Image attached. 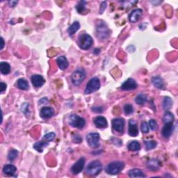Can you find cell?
Segmentation results:
<instances>
[{"mask_svg":"<svg viewBox=\"0 0 178 178\" xmlns=\"http://www.w3.org/2000/svg\"><path fill=\"white\" fill-rule=\"evenodd\" d=\"M96 35L100 40H105L110 35V30L104 22L99 21L96 25Z\"/></svg>","mask_w":178,"mask_h":178,"instance_id":"obj_1","label":"cell"},{"mask_svg":"<svg viewBox=\"0 0 178 178\" xmlns=\"http://www.w3.org/2000/svg\"><path fill=\"white\" fill-rule=\"evenodd\" d=\"M125 167V163L122 161H113L108 163L105 168V171L109 175L118 174Z\"/></svg>","mask_w":178,"mask_h":178,"instance_id":"obj_2","label":"cell"},{"mask_svg":"<svg viewBox=\"0 0 178 178\" xmlns=\"http://www.w3.org/2000/svg\"><path fill=\"white\" fill-rule=\"evenodd\" d=\"M102 169V164L98 160L93 161L88 164L86 168V173L90 175H97L101 172Z\"/></svg>","mask_w":178,"mask_h":178,"instance_id":"obj_3","label":"cell"},{"mask_svg":"<svg viewBox=\"0 0 178 178\" xmlns=\"http://www.w3.org/2000/svg\"><path fill=\"white\" fill-rule=\"evenodd\" d=\"M68 122L70 126L77 128V129H82L86 125L85 119L77 115V114H72L70 116Z\"/></svg>","mask_w":178,"mask_h":178,"instance_id":"obj_4","label":"cell"},{"mask_svg":"<svg viewBox=\"0 0 178 178\" xmlns=\"http://www.w3.org/2000/svg\"><path fill=\"white\" fill-rule=\"evenodd\" d=\"M100 88V81L97 77H93L88 81L86 86L85 94H90L98 91Z\"/></svg>","mask_w":178,"mask_h":178,"instance_id":"obj_5","label":"cell"},{"mask_svg":"<svg viewBox=\"0 0 178 178\" xmlns=\"http://www.w3.org/2000/svg\"><path fill=\"white\" fill-rule=\"evenodd\" d=\"M78 44L82 49H88L93 44V38L87 33H83L79 37Z\"/></svg>","mask_w":178,"mask_h":178,"instance_id":"obj_6","label":"cell"},{"mask_svg":"<svg viewBox=\"0 0 178 178\" xmlns=\"http://www.w3.org/2000/svg\"><path fill=\"white\" fill-rule=\"evenodd\" d=\"M86 72L83 69H77L72 74V82L74 86H80L86 78Z\"/></svg>","mask_w":178,"mask_h":178,"instance_id":"obj_7","label":"cell"},{"mask_svg":"<svg viewBox=\"0 0 178 178\" xmlns=\"http://www.w3.org/2000/svg\"><path fill=\"white\" fill-rule=\"evenodd\" d=\"M100 136L98 133L97 132H93L89 133L86 136V141L88 146L92 148H97L100 146Z\"/></svg>","mask_w":178,"mask_h":178,"instance_id":"obj_8","label":"cell"},{"mask_svg":"<svg viewBox=\"0 0 178 178\" xmlns=\"http://www.w3.org/2000/svg\"><path fill=\"white\" fill-rule=\"evenodd\" d=\"M125 120L121 118H114L112 121V127L113 129L119 133L124 132V127H125Z\"/></svg>","mask_w":178,"mask_h":178,"instance_id":"obj_9","label":"cell"},{"mask_svg":"<svg viewBox=\"0 0 178 178\" xmlns=\"http://www.w3.org/2000/svg\"><path fill=\"white\" fill-rule=\"evenodd\" d=\"M85 158L81 157L71 168V172L74 175H77L82 171L85 165Z\"/></svg>","mask_w":178,"mask_h":178,"instance_id":"obj_10","label":"cell"},{"mask_svg":"<svg viewBox=\"0 0 178 178\" xmlns=\"http://www.w3.org/2000/svg\"><path fill=\"white\" fill-rule=\"evenodd\" d=\"M136 88H137V83L136 81L132 78L127 79L121 85V89L123 91H132L135 90Z\"/></svg>","mask_w":178,"mask_h":178,"instance_id":"obj_11","label":"cell"},{"mask_svg":"<svg viewBox=\"0 0 178 178\" xmlns=\"http://www.w3.org/2000/svg\"><path fill=\"white\" fill-rule=\"evenodd\" d=\"M143 13V11L141 8H136V9L132 11V13L129 14V19L132 23H136L139 19Z\"/></svg>","mask_w":178,"mask_h":178,"instance_id":"obj_12","label":"cell"},{"mask_svg":"<svg viewBox=\"0 0 178 178\" xmlns=\"http://www.w3.org/2000/svg\"><path fill=\"white\" fill-rule=\"evenodd\" d=\"M54 111L52 107H43L40 109V116L42 118L47 119L54 116Z\"/></svg>","mask_w":178,"mask_h":178,"instance_id":"obj_13","label":"cell"},{"mask_svg":"<svg viewBox=\"0 0 178 178\" xmlns=\"http://www.w3.org/2000/svg\"><path fill=\"white\" fill-rule=\"evenodd\" d=\"M44 82H45V79L41 75L34 74L32 77V83L36 88L41 87L42 86H43Z\"/></svg>","mask_w":178,"mask_h":178,"instance_id":"obj_14","label":"cell"},{"mask_svg":"<svg viewBox=\"0 0 178 178\" xmlns=\"http://www.w3.org/2000/svg\"><path fill=\"white\" fill-rule=\"evenodd\" d=\"M128 134L131 136L135 137L138 135V129L136 122L134 120H130L129 122V129H128Z\"/></svg>","mask_w":178,"mask_h":178,"instance_id":"obj_15","label":"cell"},{"mask_svg":"<svg viewBox=\"0 0 178 178\" xmlns=\"http://www.w3.org/2000/svg\"><path fill=\"white\" fill-rule=\"evenodd\" d=\"M172 131H173V124L172 122H170V123H166L164 125L162 131H161V134L165 138H169L171 136Z\"/></svg>","mask_w":178,"mask_h":178,"instance_id":"obj_16","label":"cell"},{"mask_svg":"<svg viewBox=\"0 0 178 178\" xmlns=\"http://www.w3.org/2000/svg\"><path fill=\"white\" fill-rule=\"evenodd\" d=\"M94 124L97 128H106L107 127V121L104 117L97 116L94 119Z\"/></svg>","mask_w":178,"mask_h":178,"instance_id":"obj_17","label":"cell"},{"mask_svg":"<svg viewBox=\"0 0 178 178\" xmlns=\"http://www.w3.org/2000/svg\"><path fill=\"white\" fill-rule=\"evenodd\" d=\"M57 63L61 70H66L69 66L68 61L67 60L66 57H64V56H61V57H58L57 59Z\"/></svg>","mask_w":178,"mask_h":178,"instance_id":"obj_18","label":"cell"},{"mask_svg":"<svg viewBox=\"0 0 178 178\" xmlns=\"http://www.w3.org/2000/svg\"><path fill=\"white\" fill-rule=\"evenodd\" d=\"M146 165L148 169L152 171H156L159 168V162L157 159H155L149 160L147 162Z\"/></svg>","mask_w":178,"mask_h":178,"instance_id":"obj_19","label":"cell"},{"mask_svg":"<svg viewBox=\"0 0 178 178\" xmlns=\"http://www.w3.org/2000/svg\"><path fill=\"white\" fill-rule=\"evenodd\" d=\"M17 171V168L15 166L12 165V164H7L5 165L3 168V172L6 175H13Z\"/></svg>","mask_w":178,"mask_h":178,"instance_id":"obj_20","label":"cell"},{"mask_svg":"<svg viewBox=\"0 0 178 178\" xmlns=\"http://www.w3.org/2000/svg\"><path fill=\"white\" fill-rule=\"evenodd\" d=\"M152 82L156 88L159 89H163L164 88V82L160 77H153L152 79Z\"/></svg>","mask_w":178,"mask_h":178,"instance_id":"obj_21","label":"cell"},{"mask_svg":"<svg viewBox=\"0 0 178 178\" xmlns=\"http://www.w3.org/2000/svg\"><path fill=\"white\" fill-rule=\"evenodd\" d=\"M129 176L131 178L134 177H146V175L143 173V172L139 169H132L129 172Z\"/></svg>","mask_w":178,"mask_h":178,"instance_id":"obj_22","label":"cell"},{"mask_svg":"<svg viewBox=\"0 0 178 178\" xmlns=\"http://www.w3.org/2000/svg\"><path fill=\"white\" fill-rule=\"evenodd\" d=\"M16 85L18 88L21 90H28L29 88V85L27 81L24 79H19L16 82Z\"/></svg>","mask_w":178,"mask_h":178,"instance_id":"obj_23","label":"cell"},{"mask_svg":"<svg viewBox=\"0 0 178 178\" xmlns=\"http://www.w3.org/2000/svg\"><path fill=\"white\" fill-rule=\"evenodd\" d=\"M48 143L44 141H38L33 145V148H34L36 151L39 152H43V148L47 146Z\"/></svg>","mask_w":178,"mask_h":178,"instance_id":"obj_24","label":"cell"},{"mask_svg":"<svg viewBox=\"0 0 178 178\" xmlns=\"http://www.w3.org/2000/svg\"><path fill=\"white\" fill-rule=\"evenodd\" d=\"M79 28H80L79 22L75 21L73 22V24H72L71 26L68 28V32L69 33L70 35L72 36L74 34V33L79 29Z\"/></svg>","mask_w":178,"mask_h":178,"instance_id":"obj_25","label":"cell"},{"mask_svg":"<svg viewBox=\"0 0 178 178\" xmlns=\"http://www.w3.org/2000/svg\"><path fill=\"white\" fill-rule=\"evenodd\" d=\"M0 71L2 74H8L11 72V66L6 62H1L0 63Z\"/></svg>","mask_w":178,"mask_h":178,"instance_id":"obj_26","label":"cell"},{"mask_svg":"<svg viewBox=\"0 0 178 178\" xmlns=\"http://www.w3.org/2000/svg\"><path fill=\"white\" fill-rule=\"evenodd\" d=\"M127 148L128 150H130V151H138V150L141 149L140 143L136 141H131L130 143L128 144Z\"/></svg>","mask_w":178,"mask_h":178,"instance_id":"obj_27","label":"cell"},{"mask_svg":"<svg viewBox=\"0 0 178 178\" xmlns=\"http://www.w3.org/2000/svg\"><path fill=\"white\" fill-rule=\"evenodd\" d=\"M163 108L164 110L168 111L172 105V100L170 97H165L163 100Z\"/></svg>","mask_w":178,"mask_h":178,"instance_id":"obj_28","label":"cell"},{"mask_svg":"<svg viewBox=\"0 0 178 178\" xmlns=\"http://www.w3.org/2000/svg\"><path fill=\"white\" fill-rule=\"evenodd\" d=\"M163 121L165 124L170 123V122H172L174 121V115L172 113L167 111L163 115Z\"/></svg>","mask_w":178,"mask_h":178,"instance_id":"obj_29","label":"cell"},{"mask_svg":"<svg viewBox=\"0 0 178 178\" xmlns=\"http://www.w3.org/2000/svg\"><path fill=\"white\" fill-rule=\"evenodd\" d=\"M135 102L137 104L143 105L147 102V95L145 94H138L136 97Z\"/></svg>","mask_w":178,"mask_h":178,"instance_id":"obj_30","label":"cell"},{"mask_svg":"<svg viewBox=\"0 0 178 178\" xmlns=\"http://www.w3.org/2000/svg\"><path fill=\"white\" fill-rule=\"evenodd\" d=\"M18 155V151L16 150H11L8 154V159L11 161H13L15 159Z\"/></svg>","mask_w":178,"mask_h":178,"instance_id":"obj_31","label":"cell"},{"mask_svg":"<svg viewBox=\"0 0 178 178\" xmlns=\"http://www.w3.org/2000/svg\"><path fill=\"white\" fill-rule=\"evenodd\" d=\"M144 143L146 145L147 150L154 149L157 146V143L155 141H144Z\"/></svg>","mask_w":178,"mask_h":178,"instance_id":"obj_32","label":"cell"},{"mask_svg":"<svg viewBox=\"0 0 178 178\" xmlns=\"http://www.w3.org/2000/svg\"><path fill=\"white\" fill-rule=\"evenodd\" d=\"M86 2L85 1H81L78 3L76 8L78 13H82L86 9Z\"/></svg>","mask_w":178,"mask_h":178,"instance_id":"obj_33","label":"cell"},{"mask_svg":"<svg viewBox=\"0 0 178 178\" xmlns=\"http://www.w3.org/2000/svg\"><path fill=\"white\" fill-rule=\"evenodd\" d=\"M56 136V134L54 132H49V133H47L45 135L43 136V140L45 141H52L54 139Z\"/></svg>","mask_w":178,"mask_h":178,"instance_id":"obj_34","label":"cell"},{"mask_svg":"<svg viewBox=\"0 0 178 178\" xmlns=\"http://www.w3.org/2000/svg\"><path fill=\"white\" fill-rule=\"evenodd\" d=\"M134 111L133 107L131 104H125L124 106V112L126 115H130Z\"/></svg>","mask_w":178,"mask_h":178,"instance_id":"obj_35","label":"cell"},{"mask_svg":"<svg viewBox=\"0 0 178 178\" xmlns=\"http://www.w3.org/2000/svg\"><path fill=\"white\" fill-rule=\"evenodd\" d=\"M141 130L142 133H143V134H147V133L149 132L150 128L148 126V124H147L146 121H144L141 123Z\"/></svg>","mask_w":178,"mask_h":178,"instance_id":"obj_36","label":"cell"},{"mask_svg":"<svg viewBox=\"0 0 178 178\" xmlns=\"http://www.w3.org/2000/svg\"><path fill=\"white\" fill-rule=\"evenodd\" d=\"M21 110H22V112H23L27 116H29V104H28V103H24V104L22 105Z\"/></svg>","mask_w":178,"mask_h":178,"instance_id":"obj_37","label":"cell"},{"mask_svg":"<svg viewBox=\"0 0 178 178\" xmlns=\"http://www.w3.org/2000/svg\"><path fill=\"white\" fill-rule=\"evenodd\" d=\"M149 125H150V128H151V129L152 131H156L157 129L158 125H157V121H156L155 120H154V119L150 120Z\"/></svg>","mask_w":178,"mask_h":178,"instance_id":"obj_38","label":"cell"},{"mask_svg":"<svg viewBox=\"0 0 178 178\" xmlns=\"http://www.w3.org/2000/svg\"><path fill=\"white\" fill-rule=\"evenodd\" d=\"M106 8H107V2H102L101 5H100V13L102 14L104 12V10L106 9Z\"/></svg>","mask_w":178,"mask_h":178,"instance_id":"obj_39","label":"cell"},{"mask_svg":"<svg viewBox=\"0 0 178 178\" xmlns=\"http://www.w3.org/2000/svg\"><path fill=\"white\" fill-rule=\"evenodd\" d=\"M92 111L95 113H102L103 112V107H95L92 108Z\"/></svg>","mask_w":178,"mask_h":178,"instance_id":"obj_40","label":"cell"},{"mask_svg":"<svg viewBox=\"0 0 178 178\" xmlns=\"http://www.w3.org/2000/svg\"><path fill=\"white\" fill-rule=\"evenodd\" d=\"M7 88L6 83H5L4 82L0 83V88H1V93H3L6 91V89Z\"/></svg>","mask_w":178,"mask_h":178,"instance_id":"obj_41","label":"cell"},{"mask_svg":"<svg viewBox=\"0 0 178 178\" xmlns=\"http://www.w3.org/2000/svg\"><path fill=\"white\" fill-rule=\"evenodd\" d=\"M18 2V1H14V0H11V1L8 2V4H9V6L11 7H14L17 5Z\"/></svg>","mask_w":178,"mask_h":178,"instance_id":"obj_42","label":"cell"},{"mask_svg":"<svg viewBox=\"0 0 178 178\" xmlns=\"http://www.w3.org/2000/svg\"><path fill=\"white\" fill-rule=\"evenodd\" d=\"M1 41H2L1 49H2L3 48H4V39H3V38H1Z\"/></svg>","mask_w":178,"mask_h":178,"instance_id":"obj_43","label":"cell"}]
</instances>
